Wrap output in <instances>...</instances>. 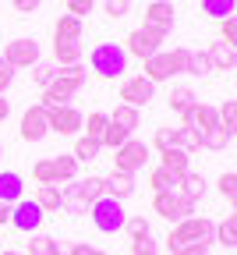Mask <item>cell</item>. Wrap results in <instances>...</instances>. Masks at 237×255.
<instances>
[{
    "instance_id": "cell-48",
    "label": "cell",
    "mask_w": 237,
    "mask_h": 255,
    "mask_svg": "<svg viewBox=\"0 0 237 255\" xmlns=\"http://www.w3.org/2000/svg\"><path fill=\"white\" fill-rule=\"evenodd\" d=\"M124 227H127V234H131V238H138V234H149V223H145V216H134V220H127Z\"/></svg>"
},
{
    "instance_id": "cell-15",
    "label": "cell",
    "mask_w": 237,
    "mask_h": 255,
    "mask_svg": "<svg viewBox=\"0 0 237 255\" xmlns=\"http://www.w3.org/2000/svg\"><path fill=\"white\" fill-rule=\"evenodd\" d=\"M181 124H191L195 128V131L202 135V131H209V128H216L220 124V107H213V103H195L184 117H181Z\"/></svg>"
},
{
    "instance_id": "cell-52",
    "label": "cell",
    "mask_w": 237,
    "mask_h": 255,
    "mask_svg": "<svg viewBox=\"0 0 237 255\" xmlns=\"http://www.w3.org/2000/svg\"><path fill=\"white\" fill-rule=\"evenodd\" d=\"M174 255H209V248L206 245H188V248H177Z\"/></svg>"
},
{
    "instance_id": "cell-12",
    "label": "cell",
    "mask_w": 237,
    "mask_h": 255,
    "mask_svg": "<svg viewBox=\"0 0 237 255\" xmlns=\"http://www.w3.org/2000/svg\"><path fill=\"white\" fill-rule=\"evenodd\" d=\"M152 96H156V85H152L145 75H134V78H127V82L120 85V103H127V107H134V110L149 107Z\"/></svg>"
},
{
    "instance_id": "cell-3",
    "label": "cell",
    "mask_w": 237,
    "mask_h": 255,
    "mask_svg": "<svg viewBox=\"0 0 237 255\" xmlns=\"http://www.w3.org/2000/svg\"><path fill=\"white\" fill-rule=\"evenodd\" d=\"M64 195V206H71L75 213H89V206L96 199H103L107 195V184L103 177H75V181H67V191H60Z\"/></svg>"
},
{
    "instance_id": "cell-44",
    "label": "cell",
    "mask_w": 237,
    "mask_h": 255,
    "mask_svg": "<svg viewBox=\"0 0 237 255\" xmlns=\"http://www.w3.org/2000/svg\"><path fill=\"white\" fill-rule=\"evenodd\" d=\"M131 252H134V255H156L152 231H149V234H138V238H131Z\"/></svg>"
},
{
    "instance_id": "cell-49",
    "label": "cell",
    "mask_w": 237,
    "mask_h": 255,
    "mask_svg": "<svg viewBox=\"0 0 237 255\" xmlns=\"http://www.w3.org/2000/svg\"><path fill=\"white\" fill-rule=\"evenodd\" d=\"M188 60H191V50L177 46V50H174V64H177V75H188Z\"/></svg>"
},
{
    "instance_id": "cell-17",
    "label": "cell",
    "mask_w": 237,
    "mask_h": 255,
    "mask_svg": "<svg viewBox=\"0 0 237 255\" xmlns=\"http://www.w3.org/2000/svg\"><path fill=\"white\" fill-rule=\"evenodd\" d=\"M159 167L170 174L177 184L184 181V174L191 170V156L184 152V149H166V152H159Z\"/></svg>"
},
{
    "instance_id": "cell-34",
    "label": "cell",
    "mask_w": 237,
    "mask_h": 255,
    "mask_svg": "<svg viewBox=\"0 0 237 255\" xmlns=\"http://www.w3.org/2000/svg\"><path fill=\"white\" fill-rule=\"evenodd\" d=\"M220 128H223L230 138H237V100H227L220 107Z\"/></svg>"
},
{
    "instance_id": "cell-27",
    "label": "cell",
    "mask_w": 237,
    "mask_h": 255,
    "mask_svg": "<svg viewBox=\"0 0 237 255\" xmlns=\"http://www.w3.org/2000/svg\"><path fill=\"white\" fill-rule=\"evenodd\" d=\"M202 11L213 21H227L230 14H237V0H202Z\"/></svg>"
},
{
    "instance_id": "cell-24",
    "label": "cell",
    "mask_w": 237,
    "mask_h": 255,
    "mask_svg": "<svg viewBox=\"0 0 237 255\" xmlns=\"http://www.w3.org/2000/svg\"><path fill=\"white\" fill-rule=\"evenodd\" d=\"M206 53H209V60H213V68H216V71H230V68H237V50L227 46V43H213Z\"/></svg>"
},
{
    "instance_id": "cell-32",
    "label": "cell",
    "mask_w": 237,
    "mask_h": 255,
    "mask_svg": "<svg viewBox=\"0 0 237 255\" xmlns=\"http://www.w3.org/2000/svg\"><path fill=\"white\" fill-rule=\"evenodd\" d=\"M53 57H57L60 68L64 64H78L82 60V43H53Z\"/></svg>"
},
{
    "instance_id": "cell-10",
    "label": "cell",
    "mask_w": 237,
    "mask_h": 255,
    "mask_svg": "<svg viewBox=\"0 0 237 255\" xmlns=\"http://www.w3.org/2000/svg\"><path fill=\"white\" fill-rule=\"evenodd\" d=\"M46 121H50V131H57V135H78L85 124V114L75 107H50Z\"/></svg>"
},
{
    "instance_id": "cell-45",
    "label": "cell",
    "mask_w": 237,
    "mask_h": 255,
    "mask_svg": "<svg viewBox=\"0 0 237 255\" xmlns=\"http://www.w3.org/2000/svg\"><path fill=\"white\" fill-rule=\"evenodd\" d=\"M131 4H134V0H103V11H107L110 18H127Z\"/></svg>"
},
{
    "instance_id": "cell-21",
    "label": "cell",
    "mask_w": 237,
    "mask_h": 255,
    "mask_svg": "<svg viewBox=\"0 0 237 255\" xmlns=\"http://www.w3.org/2000/svg\"><path fill=\"white\" fill-rule=\"evenodd\" d=\"M32 199H36V206H39L43 213H60V206H64V195H60L57 184H39Z\"/></svg>"
},
{
    "instance_id": "cell-53",
    "label": "cell",
    "mask_w": 237,
    "mask_h": 255,
    "mask_svg": "<svg viewBox=\"0 0 237 255\" xmlns=\"http://www.w3.org/2000/svg\"><path fill=\"white\" fill-rule=\"evenodd\" d=\"M4 223H11V206L0 202V227H4Z\"/></svg>"
},
{
    "instance_id": "cell-38",
    "label": "cell",
    "mask_w": 237,
    "mask_h": 255,
    "mask_svg": "<svg viewBox=\"0 0 237 255\" xmlns=\"http://www.w3.org/2000/svg\"><path fill=\"white\" fill-rule=\"evenodd\" d=\"M216 188H220V195H223L227 202H234V209H237V174H234V170H227V174H220V181H216Z\"/></svg>"
},
{
    "instance_id": "cell-36",
    "label": "cell",
    "mask_w": 237,
    "mask_h": 255,
    "mask_svg": "<svg viewBox=\"0 0 237 255\" xmlns=\"http://www.w3.org/2000/svg\"><path fill=\"white\" fill-rule=\"evenodd\" d=\"M57 78V64L53 60H39V64H32V82H36V85H50Z\"/></svg>"
},
{
    "instance_id": "cell-39",
    "label": "cell",
    "mask_w": 237,
    "mask_h": 255,
    "mask_svg": "<svg viewBox=\"0 0 237 255\" xmlns=\"http://www.w3.org/2000/svg\"><path fill=\"white\" fill-rule=\"evenodd\" d=\"M131 135L124 131V128H117V124H110L107 128V131H103V138H99V145H103V149H120L124 142H127Z\"/></svg>"
},
{
    "instance_id": "cell-6",
    "label": "cell",
    "mask_w": 237,
    "mask_h": 255,
    "mask_svg": "<svg viewBox=\"0 0 237 255\" xmlns=\"http://www.w3.org/2000/svg\"><path fill=\"white\" fill-rule=\"evenodd\" d=\"M114 152H117V156H114V159H117L114 170H124V174H134V170H142V167L149 163V145H145L142 138H134V135H131L120 149H114Z\"/></svg>"
},
{
    "instance_id": "cell-41",
    "label": "cell",
    "mask_w": 237,
    "mask_h": 255,
    "mask_svg": "<svg viewBox=\"0 0 237 255\" xmlns=\"http://www.w3.org/2000/svg\"><path fill=\"white\" fill-rule=\"evenodd\" d=\"M32 181H36V184H57V177H53V163H50V159H39V163L32 167Z\"/></svg>"
},
{
    "instance_id": "cell-14",
    "label": "cell",
    "mask_w": 237,
    "mask_h": 255,
    "mask_svg": "<svg viewBox=\"0 0 237 255\" xmlns=\"http://www.w3.org/2000/svg\"><path fill=\"white\" fill-rule=\"evenodd\" d=\"M174 21H177V11H174L170 0H152V4H145V25H149V28L163 32V36H170Z\"/></svg>"
},
{
    "instance_id": "cell-46",
    "label": "cell",
    "mask_w": 237,
    "mask_h": 255,
    "mask_svg": "<svg viewBox=\"0 0 237 255\" xmlns=\"http://www.w3.org/2000/svg\"><path fill=\"white\" fill-rule=\"evenodd\" d=\"M92 7H96V0H67V14L71 18H85V14H92Z\"/></svg>"
},
{
    "instance_id": "cell-19",
    "label": "cell",
    "mask_w": 237,
    "mask_h": 255,
    "mask_svg": "<svg viewBox=\"0 0 237 255\" xmlns=\"http://www.w3.org/2000/svg\"><path fill=\"white\" fill-rule=\"evenodd\" d=\"M21 199H25V184H21V174H14V170H4V174H0V202L14 206V202H21Z\"/></svg>"
},
{
    "instance_id": "cell-31",
    "label": "cell",
    "mask_w": 237,
    "mask_h": 255,
    "mask_svg": "<svg viewBox=\"0 0 237 255\" xmlns=\"http://www.w3.org/2000/svg\"><path fill=\"white\" fill-rule=\"evenodd\" d=\"M216 68H213V60H209V53L206 50H191V60H188V75H195V78H206V75H213Z\"/></svg>"
},
{
    "instance_id": "cell-11",
    "label": "cell",
    "mask_w": 237,
    "mask_h": 255,
    "mask_svg": "<svg viewBox=\"0 0 237 255\" xmlns=\"http://www.w3.org/2000/svg\"><path fill=\"white\" fill-rule=\"evenodd\" d=\"M4 60L11 64V68H32V64H39L43 57H39V43L36 39H11L7 46H4Z\"/></svg>"
},
{
    "instance_id": "cell-35",
    "label": "cell",
    "mask_w": 237,
    "mask_h": 255,
    "mask_svg": "<svg viewBox=\"0 0 237 255\" xmlns=\"http://www.w3.org/2000/svg\"><path fill=\"white\" fill-rule=\"evenodd\" d=\"M99 149H103V145H99V142H92V138H85V135H82V138L75 142V149H71V156L78 159V163H89V159H96V156H99Z\"/></svg>"
},
{
    "instance_id": "cell-43",
    "label": "cell",
    "mask_w": 237,
    "mask_h": 255,
    "mask_svg": "<svg viewBox=\"0 0 237 255\" xmlns=\"http://www.w3.org/2000/svg\"><path fill=\"white\" fill-rule=\"evenodd\" d=\"M152 142H156V149H159V152H166V149H177V128H159Z\"/></svg>"
},
{
    "instance_id": "cell-28",
    "label": "cell",
    "mask_w": 237,
    "mask_h": 255,
    "mask_svg": "<svg viewBox=\"0 0 237 255\" xmlns=\"http://www.w3.org/2000/svg\"><path fill=\"white\" fill-rule=\"evenodd\" d=\"M216 245L237 248V213H230L227 220H220V223H216Z\"/></svg>"
},
{
    "instance_id": "cell-22",
    "label": "cell",
    "mask_w": 237,
    "mask_h": 255,
    "mask_svg": "<svg viewBox=\"0 0 237 255\" xmlns=\"http://www.w3.org/2000/svg\"><path fill=\"white\" fill-rule=\"evenodd\" d=\"M50 163H53V177H57V184H67V181H75V177H78V159H75L71 152L53 156Z\"/></svg>"
},
{
    "instance_id": "cell-37",
    "label": "cell",
    "mask_w": 237,
    "mask_h": 255,
    "mask_svg": "<svg viewBox=\"0 0 237 255\" xmlns=\"http://www.w3.org/2000/svg\"><path fill=\"white\" fill-rule=\"evenodd\" d=\"M149 188H152V195H159V191H174V188H177V181L166 174L163 167H156V170L149 174Z\"/></svg>"
},
{
    "instance_id": "cell-4",
    "label": "cell",
    "mask_w": 237,
    "mask_h": 255,
    "mask_svg": "<svg viewBox=\"0 0 237 255\" xmlns=\"http://www.w3.org/2000/svg\"><path fill=\"white\" fill-rule=\"evenodd\" d=\"M89 216H92V227H96L99 234H117V231H124V223H127L124 202H117V199H110V195L96 199V202L89 206Z\"/></svg>"
},
{
    "instance_id": "cell-57",
    "label": "cell",
    "mask_w": 237,
    "mask_h": 255,
    "mask_svg": "<svg viewBox=\"0 0 237 255\" xmlns=\"http://www.w3.org/2000/svg\"><path fill=\"white\" fill-rule=\"evenodd\" d=\"M0 156H4V149H0Z\"/></svg>"
},
{
    "instance_id": "cell-29",
    "label": "cell",
    "mask_w": 237,
    "mask_h": 255,
    "mask_svg": "<svg viewBox=\"0 0 237 255\" xmlns=\"http://www.w3.org/2000/svg\"><path fill=\"white\" fill-rule=\"evenodd\" d=\"M25 255H67V252L60 248V241H53L46 234H36V238L28 241V252Z\"/></svg>"
},
{
    "instance_id": "cell-42",
    "label": "cell",
    "mask_w": 237,
    "mask_h": 255,
    "mask_svg": "<svg viewBox=\"0 0 237 255\" xmlns=\"http://www.w3.org/2000/svg\"><path fill=\"white\" fill-rule=\"evenodd\" d=\"M220 43L237 50V14H230L227 21H220Z\"/></svg>"
},
{
    "instance_id": "cell-16",
    "label": "cell",
    "mask_w": 237,
    "mask_h": 255,
    "mask_svg": "<svg viewBox=\"0 0 237 255\" xmlns=\"http://www.w3.org/2000/svg\"><path fill=\"white\" fill-rule=\"evenodd\" d=\"M177 75V64H174V53H152L149 60H145V78L152 82V85H159V82H170Z\"/></svg>"
},
{
    "instance_id": "cell-40",
    "label": "cell",
    "mask_w": 237,
    "mask_h": 255,
    "mask_svg": "<svg viewBox=\"0 0 237 255\" xmlns=\"http://www.w3.org/2000/svg\"><path fill=\"white\" fill-rule=\"evenodd\" d=\"M230 142V135L223 131V128L216 124V128H209V131H202V149H223Z\"/></svg>"
},
{
    "instance_id": "cell-13",
    "label": "cell",
    "mask_w": 237,
    "mask_h": 255,
    "mask_svg": "<svg viewBox=\"0 0 237 255\" xmlns=\"http://www.w3.org/2000/svg\"><path fill=\"white\" fill-rule=\"evenodd\" d=\"M21 138L25 142H43L46 135H50V121H46V107H28L25 114H21Z\"/></svg>"
},
{
    "instance_id": "cell-20",
    "label": "cell",
    "mask_w": 237,
    "mask_h": 255,
    "mask_svg": "<svg viewBox=\"0 0 237 255\" xmlns=\"http://www.w3.org/2000/svg\"><path fill=\"white\" fill-rule=\"evenodd\" d=\"M53 43H82V21L71 14H60L53 25Z\"/></svg>"
},
{
    "instance_id": "cell-56",
    "label": "cell",
    "mask_w": 237,
    "mask_h": 255,
    "mask_svg": "<svg viewBox=\"0 0 237 255\" xmlns=\"http://www.w3.org/2000/svg\"><path fill=\"white\" fill-rule=\"evenodd\" d=\"M142 4H152V0H142Z\"/></svg>"
},
{
    "instance_id": "cell-25",
    "label": "cell",
    "mask_w": 237,
    "mask_h": 255,
    "mask_svg": "<svg viewBox=\"0 0 237 255\" xmlns=\"http://www.w3.org/2000/svg\"><path fill=\"white\" fill-rule=\"evenodd\" d=\"M107 128H110V114H103V110H92V114L85 117V124H82V131H85V138L99 142Z\"/></svg>"
},
{
    "instance_id": "cell-23",
    "label": "cell",
    "mask_w": 237,
    "mask_h": 255,
    "mask_svg": "<svg viewBox=\"0 0 237 255\" xmlns=\"http://www.w3.org/2000/svg\"><path fill=\"white\" fill-rule=\"evenodd\" d=\"M110 124L124 128L127 135H134V128L142 124V114L134 110V107H127V103H117V107H114V114H110Z\"/></svg>"
},
{
    "instance_id": "cell-47",
    "label": "cell",
    "mask_w": 237,
    "mask_h": 255,
    "mask_svg": "<svg viewBox=\"0 0 237 255\" xmlns=\"http://www.w3.org/2000/svg\"><path fill=\"white\" fill-rule=\"evenodd\" d=\"M11 82H14V68H11V64H7L4 57H0V96H4V92L11 89Z\"/></svg>"
},
{
    "instance_id": "cell-55",
    "label": "cell",
    "mask_w": 237,
    "mask_h": 255,
    "mask_svg": "<svg viewBox=\"0 0 237 255\" xmlns=\"http://www.w3.org/2000/svg\"><path fill=\"white\" fill-rule=\"evenodd\" d=\"M0 255H25V252H4V248H0Z\"/></svg>"
},
{
    "instance_id": "cell-2",
    "label": "cell",
    "mask_w": 237,
    "mask_h": 255,
    "mask_svg": "<svg viewBox=\"0 0 237 255\" xmlns=\"http://www.w3.org/2000/svg\"><path fill=\"white\" fill-rule=\"evenodd\" d=\"M127 50L120 46V43H99V46H92V53H89V64H92V71L99 75V78H120L124 71H127Z\"/></svg>"
},
{
    "instance_id": "cell-30",
    "label": "cell",
    "mask_w": 237,
    "mask_h": 255,
    "mask_svg": "<svg viewBox=\"0 0 237 255\" xmlns=\"http://www.w3.org/2000/svg\"><path fill=\"white\" fill-rule=\"evenodd\" d=\"M206 188H209V184H206V177L195 174V170H188V174H184V181H181V191H184L191 202H198L202 195H206Z\"/></svg>"
},
{
    "instance_id": "cell-33",
    "label": "cell",
    "mask_w": 237,
    "mask_h": 255,
    "mask_svg": "<svg viewBox=\"0 0 237 255\" xmlns=\"http://www.w3.org/2000/svg\"><path fill=\"white\" fill-rule=\"evenodd\" d=\"M177 149H184L188 156H191L195 149H202V135L195 131L191 124H181V128H177Z\"/></svg>"
},
{
    "instance_id": "cell-9",
    "label": "cell",
    "mask_w": 237,
    "mask_h": 255,
    "mask_svg": "<svg viewBox=\"0 0 237 255\" xmlns=\"http://www.w3.org/2000/svg\"><path fill=\"white\" fill-rule=\"evenodd\" d=\"M43 220H46V213L36 206V199H21L11 206V227H18L25 234H36L43 227Z\"/></svg>"
},
{
    "instance_id": "cell-1",
    "label": "cell",
    "mask_w": 237,
    "mask_h": 255,
    "mask_svg": "<svg viewBox=\"0 0 237 255\" xmlns=\"http://www.w3.org/2000/svg\"><path fill=\"white\" fill-rule=\"evenodd\" d=\"M188 245H206L213 248L216 245V223L206 220V216H188V220H177V227L166 238V248L177 252V248H188Z\"/></svg>"
},
{
    "instance_id": "cell-51",
    "label": "cell",
    "mask_w": 237,
    "mask_h": 255,
    "mask_svg": "<svg viewBox=\"0 0 237 255\" xmlns=\"http://www.w3.org/2000/svg\"><path fill=\"white\" fill-rule=\"evenodd\" d=\"M67 255H107V252L103 248H92V245H71Z\"/></svg>"
},
{
    "instance_id": "cell-8",
    "label": "cell",
    "mask_w": 237,
    "mask_h": 255,
    "mask_svg": "<svg viewBox=\"0 0 237 255\" xmlns=\"http://www.w3.org/2000/svg\"><path fill=\"white\" fill-rule=\"evenodd\" d=\"M78 89H82V82H75V78H64V75H57L46 89H43V100H39V107H71V100L78 96Z\"/></svg>"
},
{
    "instance_id": "cell-50",
    "label": "cell",
    "mask_w": 237,
    "mask_h": 255,
    "mask_svg": "<svg viewBox=\"0 0 237 255\" xmlns=\"http://www.w3.org/2000/svg\"><path fill=\"white\" fill-rule=\"evenodd\" d=\"M11 4H14V11L32 14V11H39V4H43V0H11Z\"/></svg>"
},
{
    "instance_id": "cell-18",
    "label": "cell",
    "mask_w": 237,
    "mask_h": 255,
    "mask_svg": "<svg viewBox=\"0 0 237 255\" xmlns=\"http://www.w3.org/2000/svg\"><path fill=\"white\" fill-rule=\"evenodd\" d=\"M103 184H107V195H110V199H117V202H124L127 195H134V174L114 170L110 177H103Z\"/></svg>"
},
{
    "instance_id": "cell-26",
    "label": "cell",
    "mask_w": 237,
    "mask_h": 255,
    "mask_svg": "<svg viewBox=\"0 0 237 255\" xmlns=\"http://www.w3.org/2000/svg\"><path fill=\"white\" fill-rule=\"evenodd\" d=\"M195 103H198L195 89H188V85H174V92H170V110H174V114H181V117H184Z\"/></svg>"
},
{
    "instance_id": "cell-7",
    "label": "cell",
    "mask_w": 237,
    "mask_h": 255,
    "mask_svg": "<svg viewBox=\"0 0 237 255\" xmlns=\"http://www.w3.org/2000/svg\"><path fill=\"white\" fill-rule=\"evenodd\" d=\"M163 39H166L163 32H156V28L142 25V28H134L131 36H127L124 50H127V57H142V60H149L152 53H159V43H163Z\"/></svg>"
},
{
    "instance_id": "cell-5",
    "label": "cell",
    "mask_w": 237,
    "mask_h": 255,
    "mask_svg": "<svg viewBox=\"0 0 237 255\" xmlns=\"http://www.w3.org/2000/svg\"><path fill=\"white\" fill-rule=\"evenodd\" d=\"M152 213L163 216V220H188L195 213V202L184 195L181 188L174 191H159V195H152Z\"/></svg>"
},
{
    "instance_id": "cell-54",
    "label": "cell",
    "mask_w": 237,
    "mask_h": 255,
    "mask_svg": "<svg viewBox=\"0 0 237 255\" xmlns=\"http://www.w3.org/2000/svg\"><path fill=\"white\" fill-rule=\"evenodd\" d=\"M7 114H11V103L4 100V96H0V124H4V121H7Z\"/></svg>"
}]
</instances>
